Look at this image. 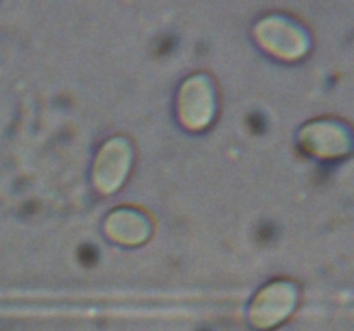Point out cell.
<instances>
[{"mask_svg":"<svg viewBox=\"0 0 354 331\" xmlns=\"http://www.w3.org/2000/svg\"><path fill=\"white\" fill-rule=\"evenodd\" d=\"M80 259H82V261L85 262V264H93V262L97 261L95 247H90V245L83 247L82 250H80Z\"/></svg>","mask_w":354,"mask_h":331,"instance_id":"cell-1","label":"cell"},{"mask_svg":"<svg viewBox=\"0 0 354 331\" xmlns=\"http://www.w3.org/2000/svg\"><path fill=\"white\" fill-rule=\"evenodd\" d=\"M249 123H251L252 130L254 131H263V128H265V121H263V117L259 116V114H252L251 119H249Z\"/></svg>","mask_w":354,"mask_h":331,"instance_id":"cell-2","label":"cell"},{"mask_svg":"<svg viewBox=\"0 0 354 331\" xmlns=\"http://www.w3.org/2000/svg\"><path fill=\"white\" fill-rule=\"evenodd\" d=\"M176 41L173 38H168V40H162L161 45H159V54H168L173 47H175Z\"/></svg>","mask_w":354,"mask_h":331,"instance_id":"cell-3","label":"cell"},{"mask_svg":"<svg viewBox=\"0 0 354 331\" xmlns=\"http://www.w3.org/2000/svg\"><path fill=\"white\" fill-rule=\"evenodd\" d=\"M273 237V228L272 226H265L259 230V238H263V240H270V238Z\"/></svg>","mask_w":354,"mask_h":331,"instance_id":"cell-4","label":"cell"}]
</instances>
